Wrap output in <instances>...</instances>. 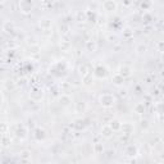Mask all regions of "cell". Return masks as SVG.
Here are the masks:
<instances>
[{
  "instance_id": "obj_8",
  "label": "cell",
  "mask_w": 164,
  "mask_h": 164,
  "mask_svg": "<svg viewBox=\"0 0 164 164\" xmlns=\"http://www.w3.org/2000/svg\"><path fill=\"white\" fill-rule=\"evenodd\" d=\"M120 129L123 131V133H131L133 131V126L131 123H123L120 124Z\"/></svg>"
},
{
  "instance_id": "obj_16",
  "label": "cell",
  "mask_w": 164,
  "mask_h": 164,
  "mask_svg": "<svg viewBox=\"0 0 164 164\" xmlns=\"http://www.w3.org/2000/svg\"><path fill=\"white\" fill-rule=\"evenodd\" d=\"M7 129H8V126H7V123H0V133L5 132Z\"/></svg>"
},
{
  "instance_id": "obj_10",
  "label": "cell",
  "mask_w": 164,
  "mask_h": 164,
  "mask_svg": "<svg viewBox=\"0 0 164 164\" xmlns=\"http://www.w3.org/2000/svg\"><path fill=\"white\" fill-rule=\"evenodd\" d=\"M40 27L44 28V30H47V28L51 27V21L47 18H44V19H40Z\"/></svg>"
},
{
  "instance_id": "obj_9",
  "label": "cell",
  "mask_w": 164,
  "mask_h": 164,
  "mask_svg": "<svg viewBox=\"0 0 164 164\" xmlns=\"http://www.w3.org/2000/svg\"><path fill=\"white\" fill-rule=\"evenodd\" d=\"M120 124H122V123H120L119 120L114 119V120H112V122H110V123L108 124V126H109L110 128H112V131L114 132V131H118V129H120Z\"/></svg>"
},
{
  "instance_id": "obj_4",
  "label": "cell",
  "mask_w": 164,
  "mask_h": 164,
  "mask_svg": "<svg viewBox=\"0 0 164 164\" xmlns=\"http://www.w3.org/2000/svg\"><path fill=\"white\" fill-rule=\"evenodd\" d=\"M19 8H21L22 12L28 13L30 11H32V3L31 2H21L19 3Z\"/></svg>"
},
{
  "instance_id": "obj_11",
  "label": "cell",
  "mask_w": 164,
  "mask_h": 164,
  "mask_svg": "<svg viewBox=\"0 0 164 164\" xmlns=\"http://www.w3.org/2000/svg\"><path fill=\"white\" fill-rule=\"evenodd\" d=\"M85 110H86V103H84V101L76 103V112L77 113H84Z\"/></svg>"
},
{
  "instance_id": "obj_15",
  "label": "cell",
  "mask_w": 164,
  "mask_h": 164,
  "mask_svg": "<svg viewBox=\"0 0 164 164\" xmlns=\"http://www.w3.org/2000/svg\"><path fill=\"white\" fill-rule=\"evenodd\" d=\"M35 95H37V100H40L42 98V91H33V93H31V98H33V99L36 100V96Z\"/></svg>"
},
{
  "instance_id": "obj_1",
  "label": "cell",
  "mask_w": 164,
  "mask_h": 164,
  "mask_svg": "<svg viewBox=\"0 0 164 164\" xmlns=\"http://www.w3.org/2000/svg\"><path fill=\"white\" fill-rule=\"evenodd\" d=\"M114 101H115V99H114V96L112 94H103L100 96V104L105 108L112 107V105L114 104Z\"/></svg>"
},
{
  "instance_id": "obj_3",
  "label": "cell",
  "mask_w": 164,
  "mask_h": 164,
  "mask_svg": "<svg viewBox=\"0 0 164 164\" xmlns=\"http://www.w3.org/2000/svg\"><path fill=\"white\" fill-rule=\"evenodd\" d=\"M94 74H95L96 77H99V78H103V77L107 76V68H105V67H103V65L96 67Z\"/></svg>"
},
{
  "instance_id": "obj_2",
  "label": "cell",
  "mask_w": 164,
  "mask_h": 164,
  "mask_svg": "<svg viewBox=\"0 0 164 164\" xmlns=\"http://www.w3.org/2000/svg\"><path fill=\"white\" fill-rule=\"evenodd\" d=\"M103 8L105 11H115L117 9V3L113 2V0H107V2L103 3Z\"/></svg>"
},
{
  "instance_id": "obj_6",
  "label": "cell",
  "mask_w": 164,
  "mask_h": 164,
  "mask_svg": "<svg viewBox=\"0 0 164 164\" xmlns=\"http://www.w3.org/2000/svg\"><path fill=\"white\" fill-rule=\"evenodd\" d=\"M59 103L63 105V107H68V105L72 103V99L69 98L68 95H62L59 98Z\"/></svg>"
},
{
  "instance_id": "obj_18",
  "label": "cell",
  "mask_w": 164,
  "mask_h": 164,
  "mask_svg": "<svg viewBox=\"0 0 164 164\" xmlns=\"http://www.w3.org/2000/svg\"><path fill=\"white\" fill-rule=\"evenodd\" d=\"M2 101H3V96H2V93H0V104H2Z\"/></svg>"
},
{
  "instance_id": "obj_14",
  "label": "cell",
  "mask_w": 164,
  "mask_h": 164,
  "mask_svg": "<svg viewBox=\"0 0 164 164\" xmlns=\"http://www.w3.org/2000/svg\"><path fill=\"white\" fill-rule=\"evenodd\" d=\"M144 110H145V107H144V104H142V103H140V104H137L136 107H135V112L138 113V114L144 113Z\"/></svg>"
},
{
  "instance_id": "obj_13",
  "label": "cell",
  "mask_w": 164,
  "mask_h": 164,
  "mask_svg": "<svg viewBox=\"0 0 164 164\" xmlns=\"http://www.w3.org/2000/svg\"><path fill=\"white\" fill-rule=\"evenodd\" d=\"M128 155H136V153H137V149H136V146H133V145H131V146H128L127 147V151H126Z\"/></svg>"
},
{
  "instance_id": "obj_17",
  "label": "cell",
  "mask_w": 164,
  "mask_h": 164,
  "mask_svg": "<svg viewBox=\"0 0 164 164\" xmlns=\"http://www.w3.org/2000/svg\"><path fill=\"white\" fill-rule=\"evenodd\" d=\"M100 149H101V146H100V145H96V150H98V151H99V150H100Z\"/></svg>"
},
{
  "instance_id": "obj_5",
  "label": "cell",
  "mask_w": 164,
  "mask_h": 164,
  "mask_svg": "<svg viewBox=\"0 0 164 164\" xmlns=\"http://www.w3.org/2000/svg\"><path fill=\"white\" fill-rule=\"evenodd\" d=\"M101 135H103L104 137H107V138H109L110 136L113 135V131H112V128H110L108 124H105V126L101 128Z\"/></svg>"
},
{
  "instance_id": "obj_12",
  "label": "cell",
  "mask_w": 164,
  "mask_h": 164,
  "mask_svg": "<svg viewBox=\"0 0 164 164\" xmlns=\"http://www.w3.org/2000/svg\"><path fill=\"white\" fill-rule=\"evenodd\" d=\"M123 80H124L123 77H122V76H119L118 73L113 76V82H114L115 85H122V84H123Z\"/></svg>"
},
{
  "instance_id": "obj_7",
  "label": "cell",
  "mask_w": 164,
  "mask_h": 164,
  "mask_svg": "<svg viewBox=\"0 0 164 164\" xmlns=\"http://www.w3.org/2000/svg\"><path fill=\"white\" fill-rule=\"evenodd\" d=\"M118 74H119V76H122L123 78H124V77H127V76L131 74V68H129V67H127V65L120 67V69H119V73H118Z\"/></svg>"
}]
</instances>
